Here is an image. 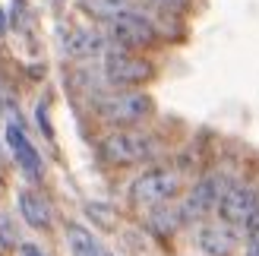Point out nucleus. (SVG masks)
Segmentation results:
<instances>
[{
	"label": "nucleus",
	"mask_w": 259,
	"mask_h": 256,
	"mask_svg": "<svg viewBox=\"0 0 259 256\" xmlns=\"http://www.w3.org/2000/svg\"><path fill=\"white\" fill-rule=\"evenodd\" d=\"M82 7L95 16H105V19H114L117 13H126L130 10V0H82Z\"/></svg>",
	"instance_id": "nucleus-13"
},
{
	"label": "nucleus",
	"mask_w": 259,
	"mask_h": 256,
	"mask_svg": "<svg viewBox=\"0 0 259 256\" xmlns=\"http://www.w3.org/2000/svg\"><path fill=\"white\" fill-rule=\"evenodd\" d=\"M7 32V19H4V10H0V35Z\"/></svg>",
	"instance_id": "nucleus-17"
},
{
	"label": "nucleus",
	"mask_w": 259,
	"mask_h": 256,
	"mask_svg": "<svg viewBox=\"0 0 259 256\" xmlns=\"http://www.w3.org/2000/svg\"><path fill=\"white\" fill-rule=\"evenodd\" d=\"M111 22V38L117 41L120 48H146L155 41V25L139 16L136 10H126V13H117Z\"/></svg>",
	"instance_id": "nucleus-6"
},
{
	"label": "nucleus",
	"mask_w": 259,
	"mask_h": 256,
	"mask_svg": "<svg viewBox=\"0 0 259 256\" xmlns=\"http://www.w3.org/2000/svg\"><path fill=\"white\" fill-rule=\"evenodd\" d=\"M259 209V193L253 187H228L218 202V212H222V222L228 225H247Z\"/></svg>",
	"instance_id": "nucleus-7"
},
{
	"label": "nucleus",
	"mask_w": 259,
	"mask_h": 256,
	"mask_svg": "<svg viewBox=\"0 0 259 256\" xmlns=\"http://www.w3.org/2000/svg\"><path fill=\"white\" fill-rule=\"evenodd\" d=\"M247 256H259V209L247 222Z\"/></svg>",
	"instance_id": "nucleus-14"
},
{
	"label": "nucleus",
	"mask_w": 259,
	"mask_h": 256,
	"mask_svg": "<svg viewBox=\"0 0 259 256\" xmlns=\"http://www.w3.org/2000/svg\"><path fill=\"white\" fill-rule=\"evenodd\" d=\"M228 190V181L225 177H205V181H199L196 187H193V193L187 196L184 209H180V219L184 222H196V219H205L209 212L218 209V202H222V193Z\"/></svg>",
	"instance_id": "nucleus-5"
},
{
	"label": "nucleus",
	"mask_w": 259,
	"mask_h": 256,
	"mask_svg": "<svg viewBox=\"0 0 259 256\" xmlns=\"http://www.w3.org/2000/svg\"><path fill=\"white\" fill-rule=\"evenodd\" d=\"M196 244L205 256H231L237 250V231L228 222H209L199 228Z\"/></svg>",
	"instance_id": "nucleus-8"
},
{
	"label": "nucleus",
	"mask_w": 259,
	"mask_h": 256,
	"mask_svg": "<svg viewBox=\"0 0 259 256\" xmlns=\"http://www.w3.org/2000/svg\"><path fill=\"white\" fill-rule=\"evenodd\" d=\"M180 190V177L174 171H164V168H155V171H146L142 177H136L133 187H130V199L133 206L139 209H155L167 202L171 196H177Z\"/></svg>",
	"instance_id": "nucleus-2"
},
{
	"label": "nucleus",
	"mask_w": 259,
	"mask_h": 256,
	"mask_svg": "<svg viewBox=\"0 0 259 256\" xmlns=\"http://www.w3.org/2000/svg\"><path fill=\"white\" fill-rule=\"evenodd\" d=\"M63 48H67L70 57H95L105 51V35H98L92 29H73L63 38Z\"/></svg>",
	"instance_id": "nucleus-10"
},
{
	"label": "nucleus",
	"mask_w": 259,
	"mask_h": 256,
	"mask_svg": "<svg viewBox=\"0 0 259 256\" xmlns=\"http://www.w3.org/2000/svg\"><path fill=\"white\" fill-rule=\"evenodd\" d=\"M149 4L161 7V10H184V7H187V0H149Z\"/></svg>",
	"instance_id": "nucleus-15"
},
{
	"label": "nucleus",
	"mask_w": 259,
	"mask_h": 256,
	"mask_svg": "<svg viewBox=\"0 0 259 256\" xmlns=\"http://www.w3.org/2000/svg\"><path fill=\"white\" fill-rule=\"evenodd\" d=\"M98 111L108 123L133 126V123L146 120L152 114V98L142 95V92H114V95L98 101Z\"/></svg>",
	"instance_id": "nucleus-3"
},
{
	"label": "nucleus",
	"mask_w": 259,
	"mask_h": 256,
	"mask_svg": "<svg viewBox=\"0 0 259 256\" xmlns=\"http://www.w3.org/2000/svg\"><path fill=\"white\" fill-rule=\"evenodd\" d=\"M7 143H10L13 155H16V161H19V168L25 171V177L38 181V177H41V155L35 152V146L29 143V139H25V133L19 130L16 123H10V126H7Z\"/></svg>",
	"instance_id": "nucleus-9"
},
{
	"label": "nucleus",
	"mask_w": 259,
	"mask_h": 256,
	"mask_svg": "<svg viewBox=\"0 0 259 256\" xmlns=\"http://www.w3.org/2000/svg\"><path fill=\"white\" fill-rule=\"evenodd\" d=\"M105 76L111 86H142L152 79V63L130 51H111L105 57Z\"/></svg>",
	"instance_id": "nucleus-4"
},
{
	"label": "nucleus",
	"mask_w": 259,
	"mask_h": 256,
	"mask_svg": "<svg viewBox=\"0 0 259 256\" xmlns=\"http://www.w3.org/2000/svg\"><path fill=\"white\" fill-rule=\"evenodd\" d=\"M67 240H70V250H73V256H111L105 247L98 244V240L85 231V228H70L67 231Z\"/></svg>",
	"instance_id": "nucleus-12"
},
{
	"label": "nucleus",
	"mask_w": 259,
	"mask_h": 256,
	"mask_svg": "<svg viewBox=\"0 0 259 256\" xmlns=\"http://www.w3.org/2000/svg\"><path fill=\"white\" fill-rule=\"evenodd\" d=\"M98 152H101V158H105L108 164H139V161L152 158L158 149H155V139L142 136V133L117 130V133L101 139Z\"/></svg>",
	"instance_id": "nucleus-1"
},
{
	"label": "nucleus",
	"mask_w": 259,
	"mask_h": 256,
	"mask_svg": "<svg viewBox=\"0 0 259 256\" xmlns=\"http://www.w3.org/2000/svg\"><path fill=\"white\" fill-rule=\"evenodd\" d=\"M19 212H22V219L29 222L32 228H45L51 222V206L38 193H32V190L19 193Z\"/></svg>",
	"instance_id": "nucleus-11"
},
{
	"label": "nucleus",
	"mask_w": 259,
	"mask_h": 256,
	"mask_svg": "<svg viewBox=\"0 0 259 256\" xmlns=\"http://www.w3.org/2000/svg\"><path fill=\"white\" fill-rule=\"evenodd\" d=\"M22 256H45V253L38 250L35 244H22Z\"/></svg>",
	"instance_id": "nucleus-16"
}]
</instances>
